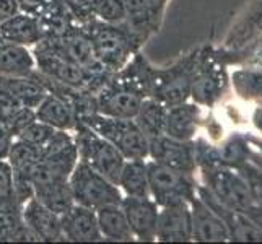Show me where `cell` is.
<instances>
[{
    "instance_id": "603a6c76",
    "label": "cell",
    "mask_w": 262,
    "mask_h": 244,
    "mask_svg": "<svg viewBox=\"0 0 262 244\" xmlns=\"http://www.w3.org/2000/svg\"><path fill=\"white\" fill-rule=\"evenodd\" d=\"M95 212L99 233L104 241L130 242L135 239L121 204H106Z\"/></svg>"
},
{
    "instance_id": "7bdbcfd3",
    "label": "cell",
    "mask_w": 262,
    "mask_h": 244,
    "mask_svg": "<svg viewBox=\"0 0 262 244\" xmlns=\"http://www.w3.org/2000/svg\"><path fill=\"white\" fill-rule=\"evenodd\" d=\"M246 139L252 147H256L259 150V153L262 155V137L259 139V137H254V135H246Z\"/></svg>"
},
{
    "instance_id": "44dd1931",
    "label": "cell",
    "mask_w": 262,
    "mask_h": 244,
    "mask_svg": "<svg viewBox=\"0 0 262 244\" xmlns=\"http://www.w3.org/2000/svg\"><path fill=\"white\" fill-rule=\"evenodd\" d=\"M44 39L38 18L18 12L8 20L0 23V41L33 48Z\"/></svg>"
},
{
    "instance_id": "f35d334b",
    "label": "cell",
    "mask_w": 262,
    "mask_h": 244,
    "mask_svg": "<svg viewBox=\"0 0 262 244\" xmlns=\"http://www.w3.org/2000/svg\"><path fill=\"white\" fill-rule=\"evenodd\" d=\"M10 241L12 242H41V238L36 234V231L31 227H28V225L23 221L13 233Z\"/></svg>"
},
{
    "instance_id": "7c38bea8",
    "label": "cell",
    "mask_w": 262,
    "mask_h": 244,
    "mask_svg": "<svg viewBox=\"0 0 262 244\" xmlns=\"http://www.w3.org/2000/svg\"><path fill=\"white\" fill-rule=\"evenodd\" d=\"M195 194L222 218V221L225 223V227L228 230L230 241H238V242H260L262 241V230L248 215L241 213L238 210L228 209V207L220 204L209 192V189L205 186L197 184Z\"/></svg>"
},
{
    "instance_id": "ee69618b",
    "label": "cell",
    "mask_w": 262,
    "mask_h": 244,
    "mask_svg": "<svg viewBox=\"0 0 262 244\" xmlns=\"http://www.w3.org/2000/svg\"><path fill=\"white\" fill-rule=\"evenodd\" d=\"M151 2V5H153V8L160 13V15H163V10H165V5H166V2L168 0H150Z\"/></svg>"
},
{
    "instance_id": "d6a6232c",
    "label": "cell",
    "mask_w": 262,
    "mask_h": 244,
    "mask_svg": "<svg viewBox=\"0 0 262 244\" xmlns=\"http://www.w3.org/2000/svg\"><path fill=\"white\" fill-rule=\"evenodd\" d=\"M236 171L243 178V181H245L252 202L262 207V168L257 163L249 160L245 165H241Z\"/></svg>"
},
{
    "instance_id": "4fadbf2b",
    "label": "cell",
    "mask_w": 262,
    "mask_h": 244,
    "mask_svg": "<svg viewBox=\"0 0 262 244\" xmlns=\"http://www.w3.org/2000/svg\"><path fill=\"white\" fill-rule=\"evenodd\" d=\"M160 242L192 241V216L189 202H176L160 207L157 239Z\"/></svg>"
},
{
    "instance_id": "e575fe53",
    "label": "cell",
    "mask_w": 262,
    "mask_h": 244,
    "mask_svg": "<svg viewBox=\"0 0 262 244\" xmlns=\"http://www.w3.org/2000/svg\"><path fill=\"white\" fill-rule=\"evenodd\" d=\"M125 0H98L96 5V20L111 23V25H121L125 21Z\"/></svg>"
},
{
    "instance_id": "ab89813d",
    "label": "cell",
    "mask_w": 262,
    "mask_h": 244,
    "mask_svg": "<svg viewBox=\"0 0 262 244\" xmlns=\"http://www.w3.org/2000/svg\"><path fill=\"white\" fill-rule=\"evenodd\" d=\"M13 140H15L13 135L8 132L5 127L0 125V160H7L8 153H10Z\"/></svg>"
},
{
    "instance_id": "7a4b0ae2",
    "label": "cell",
    "mask_w": 262,
    "mask_h": 244,
    "mask_svg": "<svg viewBox=\"0 0 262 244\" xmlns=\"http://www.w3.org/2000/svg\"><path fill=\"white\" fill-rule=\"evenodd\" d=\"M92 39L95 54L107 72L116 74L132 59L140 48L135 42L127 25H111L99 20H93L86 25H82Z\"/></svg>"
},
{
    "instance_id": "9c48e42d",
    "label": "cell",
    "mask_w": 262,
    "mask_h": 244,
    "mask_svg": "<svg viewBox=\"0 0 262 244\" xmlns=\"http://www.w3.org/2000/svg\"><path fill=\"white\" fill-rule=\"evenodd\" d=\"M225 86H227L225 70L216 64L213 56L201 52L191 85V98L194 103L199 106H213L222 98Z\"/></svg>"
},
{
    "instance_id": "d6986e66",
    "label": "cell",
    "mask_w": 262,
    "mask_h": 244,
    "mask_svg": "<svg viewBox=\"0 0 262 244\" xmlns=\"http://www.w3.org/2000/svg\"><path fill=\"white\" fill-rule=\"evenodd\" d=\"M125 25L130 30L135 42L142 48L150 36L158 30L161 15L153 8L150 0H125Z\"/></svg>"
},
{
    "instance_id": "ac0fdd59",
    "label": "cell",
    "mask_w": 262,
    "mask_h": 244,
    "mask_svg": "<svg viewBox=\"0 0 262 244\" xmlns=\"http://www.w3.org/2000/svg\"><path fill=\"white\" fill-rule=\"evenodd\" d=\"M23 221L31 227L41 238V242H64L60 215L48 209L36 197H31L23 204Z\"/></svg>"
},
{
    "instance_id": "d590c367",
    "label": "cell",
    "mask_w": 262,
    "mask_h": 244,
    "mask_svg": "<svg viewBox=\"0 0 262 244\" xmlns=\"http://www.w3.org/2000/svg\"><path fill=\"white\" fill-rule=\"evenodd\" d=\"M64 4L78 25H86L96 20L98 0H64Z\"/></svg>"
},
{
    "instance_id": "e0dca14e",
    "label": "cell",
    "mask_w": 262,
    "mask_h": 244,
    "mask_svg": "<svg viewBox=\"0 0 262 244\" xmlns=\"http://www.w3.org/2000/svg\"><path fill=\"white\" fill-rule=\"evenodd\" d=\"M192 216V241L197 242H225L230 241L228 230L222 218L216 215L201 197H194L191 202Z\"/></svg>"
},
{
    "instance_id": "1f68e13d",
    "label": "cell",
    "mask_w": 262,
    "mask_h": 244,
    "mask_svg": "<svg viewBox=\"0 0 262 244\" xmlns=\"http://www.w3.org/2000/svg\"><path fill=\"white\" fill-rule=\"evenodd\" d=\"M23 223V204L16 197L0 202V242L10 241Z\"/></svg>"
},
{
    "instance_id": "f546056e",
    "label": "cell",
    "mask_w": 262,
    "mask_h": 244,
    "mask_svg": "<svg viewBox=\"0 0 262 244\" xmlns=\"http://www.w3.org/2000/svg\"><path fill=\"white\" fill-rule=\"evenodd\" d=\"M236 95L246 101H262V72L254 69H238L231 74Z\"/></svg>"
},
{
    "instance_id": "d4e9b609",
    "label": "cell",
    "mask_w": 262,
    "mask_h": 244,
    "mask_svg": "<svg viewBox=\"0 0 262 244\" xmlns=\"http://www.w3.org/2000/svg\"><path fill=\"white\" fill-rule=\"evenodd\" d=\"M38 21L44 34V39L64 38L78 25L67 10L64 0H54L46 8V12L38 18Z\"/></svg>"
},
{
    "instance_id": "f6af8a7d",
    "label": "cell",
    "mask_w": 262,
    "mask_h": 244,
    "mask_svg": "<svg viewBox=\"0 0 262 244\" xmlns=\"http://www.w3.org/2000/svg\"><path fill=\"white\" fill-rule=\"evenodd\" d=\"M251 160L257 163V165L262 168V155H257V153H251Z\"/></svg>"
},
{
    "instance_id": "30bf717a",
    "label": "cell",
    "mask_w": 262,
    "mask_h": 244,
    "mask_svg": "<svg viewBox=\"0 0 262 244\" xmlns=\"http://www.w3.org/2000/svg\"><path fill=\"white\" fill-rule=\"evenodd\" d=\"M148 158L187 174H195L197 171L194 140H178L166 134L158 135L148 140Z\"/></svg>"
},
{
    "instance_id": "5bb4252c",
    "label": "cell",
    "mask_w": 262,
    "mask_h": 244,
    "mask_svg": "<svg viewBox=\"0 0 262 244\" xmlns=\"http://www.w3.org/2000/svg\"><path fill=\"white\" fill-rule=\"evenodd\" d=\"M51 42L54 48H57L60 52H64L66 56L74 60L75 64H78L82 69H85L90 74L101 75V74H111L107 72L101 64L95 54L92 39H90L88 33L82 25H77L74 30L69 34H66L64 38L59 39H46Z\"/></svg>"
},
{
    "instance_id": "60d3db41",
    "label": "cell",
    "mask_w": 262,
    "mask_h": 244,
    "mask_svg": "<svg viewBox=\"0 0 262 244\" xmlns=\"http://www.w3.org/2000/svg\"><path fill=\"white\" fill-rule=\"evenodd\" d=\"M18 12L20 10H18L16 0H0V23L16 15Z\"/></svg>"
},
{
    "instance_id": "74e56055",
    "label": "cell",
    "mask_w": 262,
    "mask_h": 244,
    "mask_svg": "<svg viewBox=\"0 0 262 244\" xmlns=\"http://www.w3.org/2000/svg\"><path fill=\"white\" fill-rule=\"evenodd\" d=\"M52 2L54 0H16L20 13L30 15L33 18H39Z\"/></svg>"
},
{
    "instance_id": "f1b7e54d",
    "label": "cell",
    "mask_w": 262,
    "mask_h": 244,
    "mask_svg": "<svg viewBox=\"0 0 262 244\" xmlns=\"http://www.w3.org/2000/svg\"><path fill=\"white\" fill-rule=\"evenodd\" d=\"M259 34H262V0L254 4V7L245 15L236 28H233V33L227 42L231 48H239L248 44V41L257 38Z\"/></svg>"
},
{
    "instance_id": "836d02e7",
    "label": "cell",
    "mask_w": 262,
    "mask_h": 244,
    "mask_svg": "<svg viewBox=\"0 0 262 244\" xmlns=\"http://www.w3.org/2000/svg\"><path fill=\"white\" fill-rule=\"evenodd\" d=\"M54 134H56V129L54 127L41 122L39 119H34L33 122H30L20 134L16 135V139L25 140V142L31 143V145L42 148L51 140V137Z\"/></svg>"
},
{
    "instance_id": "6da1fadb",
    "label": "cell",
    "mask_w": 262,
    "mask_h": 244,
    "mask_svg": "<svg viewBox=\"0 0 262 244\" xmlns=\"http://www.w3.org/2000/svg\"><path fill=\"white\" fill-rule=\"evenodd\" d=\"M34 57V67L42 75L59 81L62 85L72 88L86 90V92L96 95L107 81L113 74H101L95 75L82 69L74 60H70L64 52H60L57 48H54L51 42L42 39L36 46L31 48Z\"/></svg>"
},
{
    "instance_id": "ba28073f",
    "label": "cell",
    "mask_w": 262,
    "mask_h": 244,
    "mask_svg": "<svg viewBox=\"0 0 262 244\" xmlns=\"http://www.w3.org/2000/svg\"><path fill=\"white\" fill-rule=\"evenodd\" d=\"M143 99L145 96L139 90L122 83L113 74L110 81L96 93V107L104 116L134 119Z\"/></svg>"
},
{
    "instance_id": "cb8c5ba5",
    "label": "cell",
    "mask_w": 262,
    "mask_h": 244,
    "mask_svg": "<svg viewBox=\"0 0 262 244\" xmlns=\"http://www.w3.org/2000/svg\"><path fill=\"white\" fill-rule=\"evenodd\" d=\"M34 113L36 119L51 125L56 130L74 132L77 125V114L70 107V104L54 93H48L46 98L34 109Z\"/></svg>"
},
{
    "instance_id": "2e32d148",
    "label": "cell",
    "mask_w": 262,
    "mask_h": 244,
    "mask_svg": "<svg viewBox=\"0 0 262 244\" xmlns=\"http://www.w3.org/2000/svg\"><path fill=\"white\" fill-rule=\"evenodd\" d=\"M60 225L66 241L69 242L103 241L96 220V212L88 207L74 204L66 213L60 215Z\"/></svg>"
},
{
    "instance_id": "484cf974",
    "label": "cell",
    "mask_w": 262,
    "mask_h": 244,
    "mask_svg": "<svg viewBox=\"0 0 262 244\" xmlns=\"http://www.w3.org/2000/svg\"><path fill=\"white\" fill-rule=\"evenodd\" d=\"M117 186L125 197H150L147 160H125Z\"/></svg>"
},
{
    "instance_id": "8992f818",
    "label": "cell",
    "mask_w": 262,
    "mask_h": 244,
    "mask_svg": "<svg viewBox=\"0 0 262 244\" xmlns=\"http://www.w3.org/2000/svg\"><path fill=\"white\" fill-rule=\"evenodd\" d=\"M69 184L75 204L92 210L106 204H121L124 198L119 186L80 160L69 176Z\"/></svg>"
},
{
    "instance_id": "8fae6325",
    "label": "cell",
    "mask_w": 262,
    "mask_h": 244,
    "mask_svg": "<svg viewBox=\"0 0 262 244\" xmlns=\"http://www.w3.org/2000/svg\"><path fill=\"white\" fill-rule=\"evenodd\" d=\"M78 163V148L74 132L56 130L41 148V165L56 178L69 179Z\"/></svg>"
},
{
    "instance_id": "277c9868",
    "label": "cell",
    "mask_w": 262,
    "mask_h": 244,
    "mask_svg": "<svg viewBox=\"0 0 262 244\" xmlns=\"http://www.w3.org/2000/svg\"><path fill=\"white\" fill-rule=\"evenodd\" d=\"M201 52L195 51L168 69H151L148 96L166 107L186 103L191 98V85Z\"/></svg>"
},
{
    "instance_id": "b9f144b4",
    "label": "cell",
    "mask_w": 262,
    "mask_h": 244,
    "mask_svg": "<svg viewBox=\"0 0 262 244\" xmlns=\"http://www.w3.org/2000/svg\"><path fill=\"white\" fill-rule=\"evenodd\" d=\"M252 124H254L256 130L262 135V106H257L254 113H252V117H251Z\"/></svg>"
},
{
    "instance_id": "4dcf8cb0",
    "label": "cell",
    "mask_w": 262,
    "mask_h": 244,
    "mask_svg": "<svg viewBox=\"0 0 262 244\" xmlns=\"http://www.w3.org/2000/svg\"><path fill=\"white\" fill-rule=\"evenodd\" d=\"M251 147L246 139V135L233 134L230 139H227L222 147H219V157L222 165L238 169L241 165H245L246 161L251 160Z\"/></svg>"
},
{
    "instance_id": "ffe728a7",
    "label": "cell",
    "mask_w": 262,
    "mask_h": 244,
    "mask_svg": "<svg viewBox=\"0 0 262 244\" xmlns=\"http://www.w3.org/2000/svg\"><path fill=\"white\" fill-rule=\"evenodd\" d=\"M0 86L31 109H36L49 93L36 75V69L30 74H0Z\"/></svg>"
},
{
    "instance_id": "52a82bcc",
    "label": "cell",
    "mask_w": 262,
    "mask_h": 244,
    "mask_svg": "<svg viewBox=\"0 0 262 244\" xmlns=\"http://www.w3.org/2000/svg\"><path fill=\"white\" fill-rule=\"evenodd\" d=\"M150 197L158 207L176 202H191L195 197L197 183L194 174L166 166L158 161H147Z\"/></svg>"
},
{
    "instance_id": "83f0119b",
    "label": "cell",
    "mask_w": 262,
    "mask_h": 244,
    "mask_svg": "<svg viewBox=\"0 0 262 244\" xmlns=\"http://www.w3.org/2000/svg\"><path fill=\"white\" fill-rule=\"evenodd\" d=\"M34 69L30 48L0 41V74H30Z\"/></svg>"
},
{
    "instance_id": "9a60e30c",
    "label": "cell",
    "mask_w": 262,
    "mask_h": 244,
    "mask_svg": "<svg viewBox=\"0 0 262 244\" xmlns=\"http://www.w3.org/2000/svg\"><path fill=\"white\" fill-rule=\"evenodd\" d=\"M122 209L127 216L134 238L142 242L157 239V221L160 207L151 197H125L122 198Z\"/></svg>"
},
{
    "instance_id": "4316f807",
    "label": "cell",
    "mask_w": 262,
    "mask_h": 244,
    "mask_svg": "<svg viewBox=\"0 0 262 244\" xmlns=\"http://www.w3.org/2000/svg\"><path fill=\"white\" fill-rule=\"evenodd\" d=\"M166 114H168V107L163 103H160L153 98H145L142 101L137 114H135L134 121L150 140L165 134Z\"/></svg>"
},
{
    "instance_id": "3957f363",
    "label": "cell",
    "mask_w": 262,
    "mask_h": 244,
    "mask_svg": "<svg viewBox=\"0 0 262 244\" xmlns=\"http://www.w3.org/2000/svg\"><path fill=\"white\" fill-rule=\"evenodd\" d=\"M78 121L86 124L103 139L111 142L125 160H147L148 158V139L134 119L111 117L101 113H93Z\"/></svg>"
},
{
    "instance_id": "7402d4cb",
    "label": "cell",
    "mask_w": 262,
    "mask_h": 244,
    "mask_svg": "<svg viewBox=\"0 0 262 244\" xmlns=\"http://www.w3.org/2000/svg\"><path fill=\"white\" fill-rule=\"evenodd\" d=\"M199 124H201V107L199 104L181 103L168 107L165 134L178 140H194Z\"/></svg>"
},
{
    "instance_id": "8d00e7d4",
    "label": "cell",
    "mask_w": 262,
    "mask_h": 244,
    "mask_svg": "<svg viewBox=\"0 0 262 244\" xmlns=\"http://www.w3.org/2000/svg\"><path fill=\"white\" fill-rule=\"evenodd\" d=\"M13 173L7 160H0V202L13 198Z\"/></svg>"
},
{
    "instance_id": "5b68a950",
    "label": "cell",
    "mask_w": 262,
    "mask_h": 244,
    "mask_svg": "<svg viewBox=\"0 0 262 244\" xmlns=\"http://www.w3.org/2000/svg\"><path fill=\"white\" fill-rule=\"evenodd\" d=\"M74 137L78 148V160L117 184L125 163L122 153L111 142L103 139L101 135H98L78 119L74 129Z\"/></svg>"
}]
</instances>
